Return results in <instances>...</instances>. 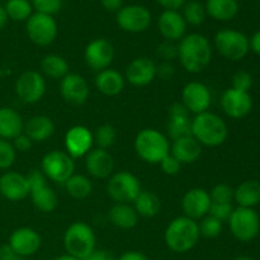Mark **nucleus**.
Here are the masks:
<instances>
[{"mask_svg":"<svg viewBox=\"0 0 260 260\" xmlns=\"http://www.w3.org/2000/svg\"><path fill=\"white\" fill-rule=\"evenodd\" d=\"M178 58L185 71L200 74L212 60V46L203 35L190 33L180 40L178 45Z\"/></svg>","mask_w":260,"mask_h":260,"instance_id":"obj_1","label":"nucleus"},{"mask_svg":"<svg viewBox=\"0 0 260 260\" xmlns=\"http://www.w3.org/2000/svg\"><path fill=\"white\" fill-rule=\"evenodd\" d=\"M201 238L200 226L196 220L179 216L170 221L164 233V240L168 248L174 253H187L197 245Z\"/></svg>","mask_w":260,"mask_h":260,"instance_id":"obj_2","label":"nucleus"},{"mask_svg":"<svg viewBox=\"0 0 260 260\" xmlns=\"http://www.w3.org/2000/svg\"><path fill=\"white\" fill-rule=\"evenodd\" d=\"M229 135L228 124L220 116L203 112L192 119V136L201 146L217 147L226 141Z\"/></svg>","mask_w":260,"mask_h":260,"instance_id":"obj_3","label":"nucleus"},{"mask_svg":"<svg viewBox=\"0 0 260 260\" xmlns=\"http://www.w3.org/2000/svg\"><path fill=\"white\" fill-rule=\"evenodd\" d=\"M135 151L147 164H160L170 154L169 139L155 128H144L135 137Z\"/></svg>","mask_w":260,"mask_h":260,"instance_id":"obj_4","label":"nucleus"},{"mask_svg":"<svg viewBox=\"0 0 260 260\" xmlns=\"http://www.w3.org/2000/svg\"><path fill=\"white\" fill-rule=\"evenodd\" d=\"M94 230L83 221L73 222L63 234V246L69 255L83 260L95 249Z\"/></svg>","mask_w":260,"mask_h":260,"instance_id":"obj_5","label":"nucleus"},{"mask_svg":"<svg viewBox=\"0 0 260 260\" xmlns=\"http://www.w3.org/2000/svg\"><path fill=\"white\" fill-rule=\"evenodd\" d=\"M29 183V197L33 206L43 213H50L56 210L58 198L55 190L47 184V178L41 170L33 169L27 175Z\"/></svg>","mask_w":260,"mask_h":260,"instance_id":"obj_6","label":"nucleus"},{"mask_svg":"<svg viewBox=\"0 0 260 260\" xmlns=\"http://www.w3.org/2000/svg\"><path fill=\"white\" fill-rule=\"evenodd\" d=\"M215 47L222 57L230 61H240L248 55L249 38L243 32L231 28L221 29L215 36Z\"/></svg>","mask_w":260,"mask_h":260,"instance_id":"obj_7","label":"nucleus"},{"mask_svg":"<svg viewBox=\"0 0 260 260\" xmlns=\"http://www.w3.org/2000/svg\"><path fill=\"white\" fill-rule=\"evenodd\" d=\"M141 192V183L132 173L122 170L109 177L107 193L116 203H134Z\"/></svg>","mask_w":260,"mask_h":260,"instance_id":"obj_8","label":"nucleus"},{"mask_svg":"<svg viewBox=\"0 0 260 260\" xmlns=\"http://www.w3.org/2000/svg\"><path fill=\"white\" fill-rule=\"evenodd\" d=\"M231 234L239 241L248 243L258 236L260 230V218L254 208H234L229 218Z\"/></svg>","mask_w":260,"mask_h":260,"instance_id":"obj_9","label":"nucleus"},{"mask_svg":"<svg viewBox=\"0 0 260 260\" xmlns=\"http://www.w3.org/2000/svg\"><path fill=\"white\" fill-rule=\"evenodd\" d=\"M41 172L47 179L63 184L75 172V162L66 151L52 150L41 160Z\"/></svg>","mask_w":260,"mask_h":260,"instance_id":"obj_10","label":"nucleus"},{"mask_svg":"<svg viewBox=\"0 0 260 260\" xmlns=\"http://www.w3.org/2000/svg\"><path fill=\"white\" fill-rule=\"evenodd\" d=\"M27 35L35 45L45 47L50 46L57 37V23L52 15L33 13L27 19Z\"/></svg>","mask_w":260,"mask_h":260,"instance_id":"obj_11","label":"nucleus"},{"mask_svg":"<svg viewBox=\"0 0 260 260\" xmlns=\"http://www.w3.org/2000/svg\"><path fill=\"white\" fill-rule=\"evenodd\" d=\"M15 93L23 103H38L46 93L45 76L36 70L24 71L15 81Z\"/></svg>","mask_w":260,"mask_h":260,"instance_id":"obj_12","label":"nucleus"},{"mask_svg":"<svg viewBox=\"0 0 260 260\" xmlns=\"http://www.w3.org/2000/svg\"><path fill=\"white\" fill-rule=\"evenodd\" d=\"M151 13L146 7L132 4L122 7L116 14V22L121 29L128 33L145 32L151 24Z\"/></svg>","mask_w":260,"mask_h":260,"instance_id":"obj_13","label":"nucleus"},{"mask_svg":"<svg viewBox=\"0 0 260 260\" xmlns=\"http://www.w3.org/2000/svg\"><path fill=\"white\" fill-rule=\"evenodd\" d=\"M114 58V47L106 38H95L86 45L84 50V60L91 70H106Z\"/></svg>","mask_w":260,"mask_h":260,"instance_id":"obj_14","label":"nucleus"},{"mask_svg":"<svg viewBox=\"0 0 260 260\" xmlns=\"http://www.w3.org/2000/svg\"><path fill=\"white\" fill-rule=\"evenodd\" d=\"M212 102V95L206 84L200 81H190L185 84L182 90V104L189 113L201 114L207 112Z\"/></svg>","mask_w":260,"mask_h":260,"instance_id":"obj_15","label":"nucleus"},{"mask_svg":"<svg viewBox=\"0 0 260 260\" xmlns=\"http://www.w3.org/2000/svg\"><path fill=\"white\" fill-rule=\"evenodd\" d=\"M60 94L66 103L71 106H83L90 95L85 78L79 74L69 73L60 81Z\"/></svg>","mask_w":260,"mask_h":260,"instance_id":"obj_16","label":"nucleus"},{"mask_svg":"<svg viewBox=\"0 0 260 260\" xmlns=\"http://www.w3.org/2000/svg\"><path fill=\"white\" fill-rule=\"evenodd\" d=\"M66 152L73 159L85 157V155L93 149L94 137L90 129L85 126H73L65 135Z\"/></svg>","mask_w":260,"mask_h":260,"instance_id":"obj_17","label":"nucleus"},{"mask_svg":"<svg viewBox=\"0 0 260 260\" xmlns=\"http://www.w3.org/2000/svg\"><path fill=\"white\" fill-rule=\"evenodd\" d=\"M221 107L230 118L239 119L244 118L250 113L253 108V101L248 91L229 88L223 91L221 96Z\"/></svg>","mask_w":260,"mask_h":260,"instance_id":"obj_18","label":"nucleus"},{"mask_svg":"<svg viewBox=\"0 0 260 260\" xmlns=\"http://www.w3.org/2000/svg\"><path fill=\"white\" fill-rule=\"evenodd\" d=\"M212 201H211L210 192L203 188H192L188 190L182 200V208L184 216L192 220H201L208 215Z\"/></svg>","mask_w":260,"mask_h":260,"instance_id":"obj_19","label":"nucleus"},{"mask_svg":"<svg viewBox=\"0 0 260 260\" xmlns=\"http://www.w3.org/2000/svg\"><path fill=\"white\" fill-rule=\"evenodd\" d=\"M9 246L20 258L30 256L37 253L42 244L40 234L30 228H19L12 233L9 238Z\"/></svg>","mask_w":260,"mask_h":260,"instance_id":"obj_20","label":"nucleus"},{"mask_svg":"<svg viewBox=\"0 0 260 260\" xmlns=\"http://www.w3.org/2000/svg\"><path fill=\"white\" fill-rule=\"evenodd\" d=\"M0 194L8 201L18 202L29 196L27 175L18 172H7L0 177Z\"/></svg>","mask_w":260,"mask_h":260,"instance_id":"obj_21","label":"nucleus"},{"mask_svg":"<svg viewBox=\"0 0 260 260\" xmlns=\"http://www.w3.org/2000/svg\"><path fill=\"white\" fill-rule=\"evenodd\" d=\"M156 78V63L149 57H137L126 69V79L134 86H146Z\"/></svg>","mask_w":260,"mask_h":260,"instance_id":"obj_22","label":"nucleus"},{"mask_svg":"<svg viewBox=\"0 0 260 260\" xmlns=\"http://www.w3.org/2000/svg\"><path fill=\"white\" fill-rule=\"evenodd\" d=\"M85 168L91 177L96 179H107L113 174L114 160L108 150L91 149L85 155Z\"/></svg>","mask_w":260,"mask_h":260,"instance_id":"obj_23","label":"nucleus"},{"mask_svg":"<svg viewBox=\"0 0 260 260\" xmlns=\"http://www.w3.org/2000/svg\"><path fill=\"white\" fill-rule=\"evenodd\" d=\"M168 135L173 141L185 136H192V119L188 109L180 103H174L169 108Z\"/></svg>","mask_w":260,"mask_h":260,"instance_id":"obj_24","label":"nucleus"},{"mask_svg":"<svg viewBox=\"0 0 260 260\" xmlns=\"http://www.w3.org/2000/svg\"><path fill=\"white\" fill-rule=\"evenodd\" d=\"M157 27L165 40L174 42L185 36L187 23L178 10H164L157 19Z\"/></svg>","mask_w":260,"mask_h":260,"instance_id":"obj_25","label":"nucleus"},{"mask_svg":"<svg viewBox=\"0 0 260 260\" xmlns=\"http://www.w3.org/2000/svg\"><path fill=\"white\" fill-rule=\"evenodd\" d=\"M170 154L180 164H192L197 161L202 154V146L193 136H185L173 141L170 146Z\"/></svg>","mask_w":260,"mask_h":260,"instance_id":"obj_26","label":"nucleus"},{"mask_svg":"<svg viewBox=\"0 0 260 260\" xmlns=\"http://www.w3.org/2000/svg\"><path fill=\"white\" fill-rule=\"evenodd\" d=\"M124 81H126L124 76L111 68L99 71L94 79L95 88L98 89L99 93L106 96L118 95L123 90Z\"/></svg>","mask_w":260,"mask_h":260,"instance_id":"obj_27","label":"nucleus"},{"mask_svg":"<svg viewBox=\"0 0 260 260\" xmlns=\"http://www.w3.org/2000/svg\"><path fill=\"white\" fill-rule=\"evenodd\" d=\"M24 122L22 116L15 109L9 107L0 108V139L12 141L23 134Z\"/></svg>","mask_w":260,"mask_h":260,"instance_id":"obj_28","label":"nucleus"},{"mask_svg":"<svg viewBox=\"0 0 260 260\" xmlns=\"http://www.w3.org/2000/svg\"><path fill=\"white\" fill-rule=\"evenodd\" d=\"M25 135L32 140L33 142H43L50 139L55 132V123L52 119L47 116H35L28 119L24 123Z\"/></svg>","mask_w":260,"mask_h":260,"instance_id":"obj_29","label":"nucleus"},{"mask_svg":"<svg viewBox=\"0 0 260 260\" xmlns=\"http://www.w3.org/2000/svg\"><path fill=\"white\" fill-rule=\"evenodd\" d=\"M108 217L112 225L122 230L134 229L139 222V215L129 203H114L109 210Z\"/></svg>","mask_w":260,"mask_h":260,"instance_id":"obj_30","label":"nucleus"},{"mask_svg":"<svg viewBox=\"0 0 260 260\" xmlns=\"http://www.w3.org/2000/svg\"><path fill=\"white\" fill-rule=\"evenodd\" d=\"M205 8L207 15L218 22H229L234 19L239 12L236 0H207Z\"/></svg>","mask_w":260,"mask_h":260,"instance_id":"obj_31","label":"nucleus"},{"mask_svg":"<svg viewBox=\"0 0 260 260\" xmlns=\"http://www.w3.org/2000/svg\"><path fill=\"white\" fill-rule=\"evenodd\" d=\"M234 200L239 207L253 208L260 203V182L246 180L234 189Z\"/></svg>","mask_w":260,"mask_h":260,"instance_id":"obj_32","label":"nucleus"},{"mask_svg":"<svg viewBox=\"0 0 260 260\" xmlns=\"http://www.w3.org/2000/svg\"><path fill=\"white\" fill-rule=\"evenodd\" d=\"M134 208L141 217H155L161 210V201L159 196L150 190H141L134 201Z\"/></svg>","mask_w":260,"mask_h":260,"instance_id":"obj_33","label":"nucleus"},{"mask_svg":"<svg viewBox=\"0 0 260 260\" xmlns=\"http://www.w3.org/2000/svg\"><path fill=\"white\" fill-rule=\"evenodd\" d=\"M41 70L51 79H62L69 74V63L65 57L55 53L46 55L41 61Z\"/></svg>","mask_w":260,"mask_h":260,"instance_id":"obj_34","label":"nucleus"},{"mask_svg":"<svg viewBox=\"0 0 260 260\" xmlns=\"http://www.w3.org/2000/svg\"><path fill=\"white\" fill-rule=\"evenodd\" d=\"M63 185L66 188V192L75 200H84L89 197L93 190L91 180L86 175L75 174V173L63 183Z\"/></svg>","mask_w":260,"mask_h":260,"instance_id":"obj_35","label":"nucleus"},{"mask_svg":"<svg viewBox=\"0 0 260 260\" xmlns=\"http://www.w3.org/2000/svg\"><path fill=\"white\" fill-rule=\"evenodd\" d=\"M4 8L8 18L14 20V22L27 20L33 14V7L29 0H8Z\"/></svg>","mask_w":260,"mask_h":260,"instance_id":"obj_36","label":"nucleus"},{"mask_svg":"<svg viewBox=\"0 0 260 260\" xmlns=\"http://www.w3.org/2000/svg\"><path fill=\"white\" fill-rule=\"evenodd\" d=\"M183 18L187 24L201 25L206 19V8L198 0H188L183 7Z\"/></svg>","mask_w":260,"mask_h":260,"instance_id":"obj_37","label":"nucleus"},{"mask_svg":"<svg viewBox=\"0 0 260 260\" xmlns=\"http://www.w3.org/2000/svg\"><path fill=\"white\" fill-rule=\"evenodd\" d=\"M94 144H96V147L103 150H108L114 145L117 140V131L111 124H102L95 132L93 134Z\"/></svg>","mask_w":260,"mask_h":260,"instance_id":"obj_38","label":"nucleus"},{"mask_svg":"<svg viewBox=\"0 0 260 260\" xmlns=\"http://www.w3.org/2000/svg\"><path fill=\"white\" fill-rule=\"evenodd\" d=\"M201 220H202L201 223H198L201 235L207 239H215L220 235L221 231H222V221L217 220L211 215L205 216Z\"/></svg>","mask_w":260,"mask_h":260,"instance_id":"obj_39","label":"nucleus"},{"mask_svg":"<svg viewBox=\"0 0 260 260\" xmlns=\"http://www.w3.org/2000/svg\"><path fill=\"white\" fill-rule=\"evenodd\" d=\"M17 157V151L12 141L0 139V169L5 170L13 167Z\"/></svg>","mask_w":260,"mask_h":260,"instance_id":"obj_40","label":"nucleus"},{"mask_svg":"<svg viewBox=\"0 0 260 260\" xmlns=\"http://www.w3.org/2000/svg\"><path fill=\"white\" fill-rule=\"evenodd\" d=\"M210 197L213 203H231L234 200V189L230 185L220 183L211 189Z\"/></svg>","mask_w":260,"mask_h":260,"instance_id":"obj_41","label":"nucleus"},{"mask_svg":"<svg viewBox=\"0 0 260 260\" xmlns=\"http://www.w3.org/2000/svg\"><path fill=\"white\" fill-rule=\"evenodd\" d=\"M29 2L32 3L36 13H42V14L52 15V17L62 8V0H29Z\"/></svg>","mask_w":260,"mask_h":260,"instance_id":"obj_42","label":"nucleus"},{"mask_svg":"<svg viewBox=\"0 0 260 260\" xmlns=\"http://www.w3.org/2000/svg\"><path fill=\"white\" fill-rule=\"evenodd\" d=\"M234 211V207L231 203H213L211 205L210 207V211H208V215L213 216L215 218H217V220L220 221H225V220H229L231 216V213H233Z\"/></svg>","mask_w":260,"mask_h":260,"instance_id":"obj_43","label":"nucleus"},{"mask_svg":"<svg viewBox=\"0 0 260 260\" xmlns=\"http://www.w3.org/2000/svg\"><path fill=\"white\" fill-rule=\"evenodd\" d=\"M251 85H253V78H251V75L248 71L241 70L234 75L233 86L231 88L240 91H248L249 93V89L251 88Z\"/></svg>","mask_w":260,"mask_h":260,"instance_id":"obj_44","label":"nucleus"},{"mask_svg":"<svg viewBox=\"0 0 260 260\" xmlns=\"http://www.w3.org/2000/svg\"><path fill=\"white\" fill-rule=\"evenodd\" d=\"M159 165L160 168H161L162 173L167 175H177L178 173L180 172V168H182V164H180L172 154L167 155V156L160 161Z\"/></svg>","mask_w":260,"mask_h":260,"instance_id":"obj_45","label":"nucleus"},{"mask_svg":"<svg viewBox=\"0 0 260 260\" xmlns=\"http://www.w3.org/2000/svg\"><path fill=\"white\" fill-rule=\"evenodd\" d=\"M157 55L162 58V61H170L178 57V46L173 45L172 42H164L157 47Z\"/></svg>","mask_w":260,"mask_h":260,"instance_id":"obj_46","label":"nucleus"},{"mask_svg":"<svg viewBox=\"0 0 260 260\" xmlns=\"http://www.w3.org/2000/svg\"><path fill=\"white\" fill-rule=\"evenodd\" d=\"M12 144H13V146H14L15 151L25 152V151H28L30 147H32L33 141L27 136V135L24 134V132H23V134H20L19 136L15 137L14 140H12Z\"/></svg>","mask_w":260,"mask_h":260,"instance_id":"obj_47","label":"nucleus"},{"mask_svg":"<svg viewBox=\"0 0 260 260\" xmlns=\"http://www.w3.org/2000/svg\"><path fill=\"white\" fill-rule=\"evenodd\" d=\"M174 73V66L170 61H161L159 65H156V76H159V78L167 80V79L172 78Z\"/></svg>","mask_w":260,"mask_h":260,"instance_id":"obj_48","label":"nucleus"},{"mask_svg":"<svg viewBox=\"0 0 260 260\" xmlns=\"http://www.w3.org/2000/svg\"><path fill=\"white\" fill-rule=\"evenodd\" d=\"M83 260H116L113 254L106 249H94L88 256H85Z\"/></svg>","mask_w":260,"mask_h":260,"instance_id":"obj_49","label":"nucleus"},{"mask_svg":"<svg viewBox=\"0 0 260 260\" xmlns=\"http://www.w3.org/2000/svg\"><path fill=\"white\" fill-rule=\"evenodd\" d=\"M165 10H179L188 0H156Z\"/></svg>","mask_w":260,"mask_h":260,"instance_id":"obj_50","label":"nucleus"},{"mask_svg":"<svg viewBox=\"0 0 260 260\" xmlns=\"http://www.w3.org/2000/svg\"><path fill=\"white\" fill-rule=\"evenodd\" d=\"M117 260H150V258L146 255V254L141 253V251L129 250L122 254V255Z\"/></svg>","mask_w":260,"mask_h":260,"instance_id":"obj_51","label":"nucleus"},{"mask_svg":"<svg viewBox=\"0 0 260 260\" xmlns=\"http://www.w3.org/2000/svg\"><path fill=\"white\" fill-rule=\"evenodd\" d=\"M101 4L107 12H118L123 7V0H101Z\"/></svg>","mask_w":260,"mask_h":260,"instance_id":"obj_52","label":"nucleus"},{"mask_svg":"<svg viewBox=\"0 0 260 260\" xmlns=\"http://www.w3.org/2000/svg\"><path fill=\"white\" fill-rule=\"evenodd\" d=\"M249 47L254 53L260 55V30L251 36V38L249 40Z\"/></svg>","mask_w":260,"mask_h":260,"instance_id":"obj_53","label":"nucleus"},{"mask_svg":"<svg viewBox=\"0 0 260 260\" xmlns=\"http://www.w3.org/2000/svg\"><path fill=\"white\" fill-rule=\"evenodd\" d=\"M8 20H9V18H8L7 12H5V8L0 5V29H3L7 25Z\"/></svg>","mask_w":260,"mask_h":260,"instance_id":"obj_54","label":"nucleus"},{"mask_svg":"<svg viewBox=\"0 0 260 260\" xmlns=\"http://www.w3.org/2000/svg\"><path fill=\"white\" fill-rule=\"evenodd\" d=\"M55 260H80V259H76V258H74V256L69 255V254H65V255H60Z\"/></svg>","mask_w":260,"mask_h":260,"instance_id":"obj_55","label":"nucleus"},{"mask_svg":"<svg viewBox=\"0 0 260 260\" xmlns=\"http://www.w3.org/2000/svg\"><path fill=\"white\" fill-rule=\"evenodd\" d=\"M3 260H22V258L18 255H15V256H12V258H9V259H3Z\"/></svg>","mask_w":260,"mask_h":260,"instance_id":"obj_56","label":"nucleus"},{"mask_svg":"<svg viewBox=\"0 0 260 260\" xmlns=\"http://www.w3.org/2000/svg\"><path fill=\"white\" fill-rule=\"evenodd\" d=\"M235 260H251V259L248 258V256H240V258H236Z\"/></svg>","mask_w":260,"mask_h":260,"instance_id":"obj_57","label":"nucleus"}]
</instances>
